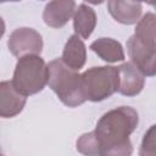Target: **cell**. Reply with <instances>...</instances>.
<instances>
[{
  "label": "cell",
  "instance_id": "4fadbf2b",
  "mask_svg": "<svg viewBox=\"0 0 156 156\" xmlns=\"http://www.w3.org/2000/svg\"><path fill=\"white\" fill-rule=\"evenodd\" d=\"M98 17L95 11L85 5L80 4L73 15V29L77 35L83 39H88L96 27Z\"/></svg>",
  "mask_w": 156,
  "mask_h": 156
},
{
  "label": "cell",
  "instance_id": "30bf717a",
  "mask_svg": "<svg viewBox=\"0 0 156 156\" xmlns=\"http://www.w3.org/2000/svg\"><path fill=\"white\" fill-rule=\"evenodd\" d=\"M107 11L122 24H135L141 17L143 6L136 0H107Z\"/></svg>",
  "mask_w": 156,
  "mask_h": 156
},
{
  "label": "cell",
  "instance_id": "2e32d148",
  "mask_svg": "<svg viewBox=\"0 0 156 156\" xmlns=\"http://www.w3.org/2000/svg\"><path fill=\"white\" fill-rule=\"evenodd\" d=\"M140 156H156V123L152 124L144 134L140 149Z\"/></svg>",
  "mask_w": 156,
  "mask_h": 156
},
{
  "label": "cell",
  "instance_id": "d6986e66",
  "mask_svg": "<svg viewBox=\"0 0 156 156\" xmlns=\"http://www.w3.org/2000/svg\"><path fill=\"white\" fill-rule=\"evenodd\" d=\"M0 1L1 2H10V1L11 2H16V1H21V0H0Z\"/></svg>",
  "mask_w": 156,
  "mask_h": 156
},
{
  "label": "cell",
  "instance_id": "7c38bea8",
  "mask_svg": "<svg viewBox=\"0 0 156 156\" xmlns=\"http://www.w3.org/2000/svg\"><path fill=\"white\" fill-rule=\"evenodd\" d=\"M91 51H94L105 62H118L124 60V50L119 41L112 38H99L90 44Z\"/></svg>",
  "mask_w": 156,
  "mask_h": 156
},
{
  "label": "cell",
  "instance_id": "ba28073f",
  "mask_svg": "<svg viewBox=\"0 0 156 156\" xmlns=\"http://www.w3.org/2000/svg\"><path fill=\"white\" fill-rule=\"evenodd\" d=\"M76 12V0H51L43 11L44 23L51 28H62Z\"/></svg>",
  "mask_w": 156,
  "mask_h": 156
},
{
  "label": "cell",
  "instance_id": "6da1fadb",
  "mask_svg": "<svg viewBox=\"0 0 156 156\" xmlns=\"http://www.w3.org/2000/svg\"><path fill=\"white\" fill-rule=\"evenodd\" d=\"M139 123V115L130 106H119L104 113L94 132L99 156H129L133 146L129 135Z\"/></svg>",
  "mask_w": 156,
  "mask_h": 156
},
{
  "label": "cell",
  "instance_id": "5bb4252c",
  "mask_svg": "<svg viewBox=\"0 0 156 156\" xmlns=\"http://www.w3.org/2000/svg\"><path fill=\"white\" fill-rule=\"evenodd\" d=\"M134 34L156 43V15L152 12H146L138 21Z\"/></svg>",
  "mask_w": 156,
  "mask_h": 156
},
{
  "label": "cell",
  "instance_id": "7a4b0ae2",
  "mask_svg": "<svg viewBox=\"0 0 156 156\" xmlns=\"http://www.w3.org/2000/svg\"><path fill=\"white\" fill-rule=\"evenodd\" d=\"M48 69V85L63 105L77 107L88 100L83 77L78 71L69 68L61 58L50 61Z\"/></svg>",
  "mask_w": 156,
  "mask_h": 156
},
{
  "label": "cell",
  "instance_id": "9c48e42d",
  "mask_svg": "<svg viewBox=\"0 0 156 156\" xmlns=\"http://www.w3.org/2000/svg\"><path fill=\"white\" fill-rule=\"evenodd\" d=\"M118 93L124 96H135L141 93L145 85V76L130 62H123L118 66Z\"/></svg>",
  "mask_w": 156,
  "mask_h": 156
},
{
  "label": "cell",
  "instance_id": "e0dca14e",
  "mask_svg": "<svg viewBox=\"0 0 156 156\" xmlns=\"http://www.w3.org/2000/svg\"><path fill=\"white\" fill-rule=\"evenodd\" d=\"M136 1H139V2H145V4L151 5V6H154V7L156 9V0H136Z\"/></svg>",
  "mask_w": 156,
  "mask_h": 156
},
{
  "label": "cell",
  "instance_id": "52a82bcc",
  "mask_svg": "<svg viewBox=\"0 0 156 156\" xmlns=\"http://www.w3.org/2000/svg\"><path fill=\"white\" fill-rule=\"evenodd\" d=\"M27 102V96L20 93L11 80L0 83V116L12 118L20 115Z\"/></svg>",
  "mask_w": 156,
  "mask_h": 156
},
{
  "label": "cell",
  "instance_id": "3957f363",
  "mask_svg": "<svg viewBox=\"0 0 156 156\" xmlns=\"http://www.w3.org/2000/svg\"><path fill=\"white\" fill-rule=\"evenodd\" d=\"M49 69L40 55H24L18 57L16 63L12 84L26 96L38 94L48 84Z\"/></svg>",
  "mask_w": 156,
  "mask_h": 156
},
{
  "label": "cell",
  "instance_id": "8fae6325",
  "mask_svg": "<svg viewBox=\"0 0 156 156\" xmlns=\"http://www.w3.org/2000/svg\"><path fill=\"white\" fill-rule=\"evenodd\" d=\"M61 60L74 71L83 68L87 61V48L79 35L73 34L68 38L65 44Z\"/></svg>",
  "mask_w": 156,
  "mask_h": 156
},
{
  "label": "cell",
  "instance_id": "5b68a950",
  "mask_svg": "<svg viewBox=\"0 0 156 156\" xmlns=\"http://www.w3.org/2000/svg\"><path fill=\"white\" fill-rule=\"evenodd\" d=\"M130 61L146 77L156 76V43L133 34L127 40Z\"/></svg>",
  "mask_w": 156,
  "mask_h": 156
},
{
  "label": "cell",
  "instance_id": "ffe728a7",
  "mask_svg": "<svg viewBox=\"0 0 156 156\" xmlns=\"http://www.w3.org/2000/svg\"><path fill=\"white\" fill-rule=\"evenodd\" d=\"M40 1H44V0H40Z\"/></svg>",
  "mask_w": 156,
  "mask_h": 156
},
{
  "label": "cell",
  "instance_id": "8992f818",
  "mask_svg": "<svg viewBox=\"0 0 156 156\" xmlns=\"http://www.w3.org/2000/svg\"><path fill=\"white\" fill-rule=\"evenodd\" d=\"M7 48L10 52L16 57H22L30 54L40 55L43 50V38L35 29L21 27L10 34Z\"/></svg>",
  "mask_w": 156,
  "mask_h": 156
},
{
  "label": "cell",
  "instance_id": "277c9868",
  "mask_svg": "<svg viewBox=\"0 0 156 156\" xmlns=\"http://www.w3.org/2000/svg\"><path fill=\"white\" fill-rule=\"evenodd\" d=\"M88 100L100 102L118 91V67L96 66L82 73Z\"/></svg>",
  "mask_w": 156,
  "mask_h": 156
},
{
  "label": "cell",
  "instance_id": "ac0fdd59",
  "mask_svg": "<svg viewBox=\"0 0 156 156\" xmlns=\"http://www.w3.org/2000/svg\"><path fill=\"white\" fill-rule=\"evenodd\" d=\"M84 1H87L88 4H91V5H100V4H102L105 0H84Z\"/></svg>",
  "mask_w": 156,
  "mask_h": 156
},
{
  "label": "cell",
  "instance_id": "9a60e30c",
  "mask_svg": "<svg viewBox=\"0 0 156 156\" xmlns=\"http://www.w3.org/2000/svg\"><path fill=\"white\" fill-rule=\"evenodd\" d=\"M77 151L88 155V156H99V145L96 141V138L94 135V132L84 133L82 134L76 143Z\"/></svg>",
  "mask_w": 156,
  "mask_h": 156
}]
</instances>
